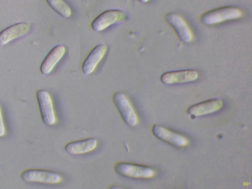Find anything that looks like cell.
Listing matches in <instances>:
<instances>
[{"mask_svg": "<svg viewBox=\"0 0 252 189\" xmlns=\"http://www.w3.org/2000/svg\"><path fill=\"white\" fill-rule=\"evenodd\" d=\"M113 168L118 174L133 179H149L156 175L155 170L149 166L128 162H117Z\"/></svg>", "mask_w": 252, "mask_h": 189, "instance_id": "6da1fadb", "label": "cell"}, {"mask_svg": "<svg viewBox=\"0 0 252 189\" xmlns=\"http://www.w3.org/2000/svg\"><path fill=\"white\" fill-rule=\"evenodd\" d=\"M242 11L235 7L225 6L214 9L203 13L200 17L204 25H211L234 20L242 16Z\"/></svg>", "mask_w": 252, "mask_h": 189, "instance_id": "7a4b0ae2", "label": "cell"}, {"mask_svg": "<svg viewBox=\"0 0 252 189\" xmlns=\"http://www.w3.org/2000/svg\"><path fill=\"white\" fill-rule=\"evenodd\" d=\"M112 99L122 120L129 126H134L138 123V118L130 102L126 95L121 92L112 94Z\"/></svg>", "mask_w": 252, "mask_h": 189, "instance_id": "3957f363", "label": "cell"}, {"mask_svg": "<svg viewBox=\"0 0 252 189\" xmlns=\"http://www.w3.org/2000/svg\"><path fill=\"white\" fill-rule=\"evenodd\" d=\"M20 176L24 181L29 183L56 184L63 180L62 176L56 172L40 169L24 170Z\"/></svg>", "mask_w": 252, "mask_h": 189, "instance_id": "277c9868", "label": "cell"}, {"mask_svg": "<svg viewBox=\"0 0 252 189\" xmlns=\"http://www.w3.org/2000/svg\"><path fill=\"white\" fill-rule=\"evenodd\" d=\"M126 18V13L121 10H107L94 20L91 24V27L95 32H101L112 25L124 21Z\"/></svg>", "mask_w": 252, "mask_h": 189, "instance_id": "5b68a950", "label": "cell"}, {"mask_svg": "<svg viewBox=\"0 0 252 189\" xmlns=\"http://www.w3.org/2000/svg\"><path fill=\"white\" fill-rule=\"evenodd\" d=\"M36 97L43 122L47 126L54 125L56 119L50 94L46 90H38L36 92Z\"/></svg>", "mask_w": 252, "mask_h": 189, "instance_id": "8992f818", "label": "cell"}, {"mask_svg": "<svg viewBox=\"0 0 252 189\" xmlns=\"http://www.w3.org/2000/svg\"><path fill=\"white\" fill-rule=\"evenodd\" d=\"M165 20L174 30L179 39L185 43L190 42L193 38L192 32L185 20L179 15L166 13Z\"/></svg>", "mask_w": 252, "mask_h": 189, "instance_id": "52a82bcc", "label": "cell"}, {"mask_svg": "<svg viewBox=\"0 0 252 189\" xmlns=\"http://www.w3.org/2000/svg\"><path fill=\"white\" fill-rule=\"evenodd\" d=\"M152 131L158 139L176 146L183 147L189 144L188 139L185 136L158 125H154Z\"/></svg>", "mask_w": 252, "mask_h": 189, "instance_id": "ba28073f", "label": "cell"}, {"mask_svg": "<svg viewBox=\"0 0 252 189\" xmlns=\"http://www.w3.org/2000/svg\"><path fill=\"white\" fill-rule=\"evenodd\" d=\"M197 71L192 69L172 71L164 73L160 77L161 82L167 85L186 83L197 79Z\"/></svg>", "mask_w": 252, "mask_h": 189, "instance_id": "9c48e42d", "label": "cell"}, {"mask_svg": "<svg viewBox=\"0 0 252 189\" xmlns=\"http://www.w3.org/2000/svg\"><path fill=\"white\" fill-rule=\"evenodd\" d=\"M107 50V47L104 44H99L92 50L82 65V70L85 75H88L94 72L105 55Z\"/></svg>", "mask_w": 252, "mask_h": 189, "instance_id": "30bf717a", "label": "cell"}, {"mask_svg": "<svg viewBox=\"0 0 252 189\" xmlns=\"http://www.w3.org/2000/svg\"><path fill=\"white\" fill-rule=\"evenodd\" d=\"M223 105L220 99H211L191 106L188 110V114L193 117H200L219 111Z\"/></svg>", "mask_w": 252, "mask_h": 189, "instance_id": "8fae6325", "label": "cell"}, {"mask_svg": "<svg viewBox=\"0 0 252 189\" xmlns=\"http://www.w3.org/2000/svg\"><path fill=\"white\" fill-rule=\"evenodd\" d=\"M31 25L27 22H21L12 25L0 32V45L6 44L10 41L27 34Z\"/></svg>", "mask_w": 252, "mask_h": 189, "instance_id": "7c38bea8", "label": "cell"}, {"mask_svg": "<svg viewBox=\"0 0 252 189\" xmlns=\"http://www.w3.org/2000/svg\"><path fill=\"white\" fill-rule=\"evenodd\" d=\"M97 139L89 137L68 142L65 147V152L70 155H79L94 150L97 146Z\"/></svg>", "mask_w": 252, "mask_h": 189, "instance_id": "4fadbf2b", "label": "cell"}, {"mask_svg": "<svg viewBox=\"0 0 252 189\" xmlns=\"http://www.w3.org/2000/svg\"><path fill=\"white\" fill-rule=\"evenodd\" d=\"M65 53V47L61 44L53 47L42 62L40 70L42 74L47 75L51 73Z\"/></svg>", "mask_w": 252, "mask_h": 189, "instance_id": "5bb4252c", "label": "cell"}, {"mask_svg": "<svg viewBox=\"0 0 252 189\" xmlns=\"http://www.w3.org/2000/svg\"><path fill=\"white\" fill-rule=\"evenodd\" d=\"M49 5L62 17L67 18L71 14L69 5L63 0H46Z\"/></svg>", "mask_w": 252, "mask_h": 189, "instance_id": "9a60e30c", "label": "cell"}, {"mask_svg": "<svg viewBox=\"0 0 252 189\" xmlns=\"http://www.w3.org/2000/svg\"><path fill=\"white\" fill-rule=\"evenodd\" d=\"M5 133V126L2 118V112L0 106V137L3 136Z\"/></svg>", "mask_w": 252, "mask_h": 189, "instance_id": "2e32d148", "label": "cell"}, {"mask_svg": "<svg viewBox=\"0 0 252 189\" xmlns=\"http://www.w3.org/2000/svg\"><path fill=\"white\" fill-rule=\"evenodd\" d=\"M140 2L142 3H146L148 2L149 0H138Z\"/></svg>", "mask_w": 252, "mask_h": 189, "instance_id": "e0dca14e", "label": "cell"}]
</instances>
